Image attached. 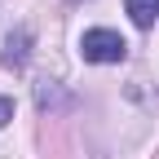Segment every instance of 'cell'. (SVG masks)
Masks as SVG:
<instances>
[{
  "instance_id": "4",
  "label": "cell",
  "mask_w": 159,
  "mask_h": 159,
  "mask_svg": "<svg viewBox=\"0 0 159 159\" xmlns=\"http://www.w3.org/2000/svg\"><path fill=\"white\" fill-rule=\"evenodd\" d=\"M13 119V97H0V128Z\"/></svg>"
},
{
  "instance_id": "2",
  "label": "cell",
  "mask_w": 159,
  "mask_h": 159,
  "mask_svg": "<svg viewBox=\"0 0 159 159\" xmlns=\"http://www.w3.org/2000/svg\"><path fill=\"white\" fill-rule=\"evenodd\" d=\"M124 5H128L133 27H142V31L155 27V18H159V0H124Z\"/></svg>"
},
{
  "instance_id": "3",
  "label": "cell",
  "mask_w": 159,
  "mask_h": 159,
  "mask_svg": "<svg viewBox=\"0 0 159 159\" xmlns=\"http://www.w3.org/2000/svg\"><path fill=\"white\" fill-rule=\"evenodd\" d=\"M27 44H31V31L9 35V40H5V62H9V66H22V62H27Z\"/></svg>"
},
{
  "instance_id": "1",
  "label": "cell",
  "mask_w": 159,
  "mask_h": 159,
  "mask_svg": "<svg viewBox=\"0 0 159 159\" xmlns=\"http://www.w3.org/2000/svg\"><path fill=\"white\" fill-rule=\"evenodd\" d=\"M80 57L84 62H97V66H111V62H124L128 57V44L111 27H93V31L80 35Z\"/></svg>"
}]
</instances>
